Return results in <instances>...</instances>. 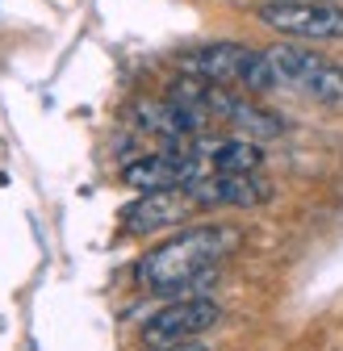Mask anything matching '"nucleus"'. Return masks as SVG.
Returning a JSON list of instances; mask_svg holds the SVG:
<instances>
[{
    "label": "nucleus",
    "instance_id": "f257e3e1",
    "mask_svg": "<svg viewBox=\"0 0 343 351\" xmlns=\"http://www.w3.org/2000/svg\"><path fill=\"white\" fill-rule=\"evenodd\" d=\"M239 247H243V230L239 226H185L180 234H172L167 243L151 247L139 259L134 276H139L143 289L172 293V289H185V285L209 276Z\"/></svg>",
    "mask_w": 343,
    "mask_h": 351
},
{
    "label": "nucleus",
    "instance_id": "f03ea898",
    "mask_svg": "<svg viewBox=\"0 0 343 351\" xmlns=\"http://www.w3.org/2000/svg\"><path fill=\"white\" fill-rule=\"evenodd\" d=\"M276 88H289V93H302L314 105H343V67L310 47H297V42H276V47L264 51Z\"/></svg>",
    "mask_w": 343,
    "mask_h": 351
},
{
    "label": "nucleus",
    "instance_id": "7ed1b4c3",
    "mask_svg": "<svg viewBox=\"0 0 343 351\" xmlns=\"http://www.w3.org/2000/svg\"><path fill=\"white\" fill-rule=\"evenodd\" d=\"M180 71L197 75V80H209V84H226V88L243 84L247 93H272V88H276L264 51L239 47V42H209V47L189 51L180 59Z\"/></svg>",
    "mask_w": 343,
    "mask_h": 351
},
{
    "label": "nucleus",
    "instance_id": "20e7f679",
    "mask_svg": "<svg viewBox=\"0 0 343 351\" xmlns=\"http://www.w3.org/2000/svg\"><path fill=\"white\" fill-rule=\"evenodd\" d=\"M260 21L276 34L302 38V42L343 38V5H335V0H264Z\"/></svg>",
    "mask_w": 343,
    "mask_h": 351
},
{
    "label": "nucleus",
    "instance_id": "39448f33",
    "mask_svg": "<svg viewBox=\"0 0 343 351\" xmlns=\"http://www.w3.org/2000/svg\"><path fill=\"white\" fill-rule=\"evenodd\" d=\"M201 176H209V171H205V159L197 155V143H193V147H163L155 155L130 159L121 171V184L134 193H155V189H189Z\"/></svg>",
    "mask_w": 343,
    "mask_h": 351
},
{
    "label": "nucleus",
    "instance_id": "423d86ee",
    "mask_svg": "<svg viewBox=\"0 0 343 351\" xmlns=\"http://www.w3.org/2000/svg\"><path fill=\"white\" fill-rule=\"evenodd\" d=\"M222 318V305L209 297H189V301H172L155 318H147L143 326V343L147 347H176V343H193L197 335H205L213 322Z\"/></svg>",
    "mask_w": 343,
    "mask_h": 351
},
{
    "label": "nucleus",
    "instance_id": "0eeeda50",
    "mask_svg": "<svg viewBox=\"0 0 343 351\" xmlns=\"http://www.w3.org/2000/svg\"><path fill=\"white\" fill-rule=\"evenodd\" d=\"M197 209L189 189H155V193H139V201H130L121 209V230L126 234H159L167 226L189 222Z\"/></svg>",
    "mask_w": 343,
    "mask_h": 351
},
{
    "label": "nucleus",
    "instance_id": "6e6552de",
    "mask_svg": "<svg viewBox=\"0 0 343 351\" xmlns=\"http://www.w3.org/2000/svg\"><path fill=\"white\" fill-rule=\"evenodd\" d=\"M197 209H251V205H268L272 201V184L264 180L260 171H247V176H222V171H209L201 180L189 184Z\"/></svg>",
    "mask_w": 343,
    "mask_h": 351
},
{
    "label": "nucleus",
    "instance_id": "1a4fd4ad",
    "mask_svg": "<svg viewBox=\"0 0 343 351\" xmlns=\"http://www.w3.org/2000/svg\"><path fill=\"white\" fill-rule=\"evenodd\" d=\"M197 155L205 159V171H222V176H247L264 167V151L251 138H222V143H197Z\"/></svg>",
    "mask_w": 343,
    "mask_h": 351
},
{
    "label": "nucleus",
    "instance_id": "9d476101",
    "mask_svg": "<svg viewBox=\"0 0 343 351\" xmlns=\"http://www.w3.org/2000/svg\"><path fill=\"white\" fill-rule=\"evenodd\" d=\"M226 125H235L239 134H251V143H255V138H281V134H285V121H281L276 113H268L260 101H247V97L235 101Z\"/></svg>",
    "mask_w": 343,
    "mask_h": 351
},
{
    "label": "nucleus",
    "instance_id": "9b49d317",
    "mask_svg": "<svg viewBox=\"0 0 343 351\" xmlns=\"http://www.w3.org/2000/svg\"><path fill=\"white\" fill-rule=\"evenodd\" d=\"M151 351H205L201 343H176V347H151Z\"/></svg>",
    "mask_w": 343,
    "mask_h": 351
}]
</instances>
